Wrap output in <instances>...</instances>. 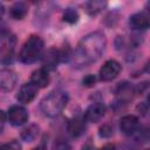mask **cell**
<instances>
[{
    "label": "cell",
    "mask_w": 150,
    "mask_h": 150,
    "mask_svg": "<svg viewBox=\"0 0 150 150\" xmlns=\"http://www.w3.org/2000/svg\"><path fill=\"white\" fill-rule=\"evenodd\" d=\"M63 21L70 23V25H74L79 21V13L75 8H67L63 13Z\"/></svg>",
    "instance_id": "obj_20"
},
{
    "label": "cell",
    "mask_w": 150,
    "mask_h": 150,
    "mask_svg": "<svg viewBox=\"0 0 150 150\" xmlns=\"http://www.w3.org/2000/svg\"><path fill=\"white\" fill-rule=\"evenodd\" d=\"M1 117H2V120H1V131H2L4 130V125L6 123V112L5 111H1Z\"/></svg>",
    "instance_id": "obj_25"
},
{
    "label": "cell",
    "mask_w": 150,
    "mask_h": 150,
    "mask_svg": "<svg viewBox=\"0 0 150 150\" xmlns=\"http://www.w3.org/2000/svg\"><path fill=\"white\" fill-rule=\"evenodd\" d=\"M1 150H21V145L18 141H12L1 146Z\"/></svg>",
    "instance_id": "obj_22"
},
{
    "label": "cell",
    "mask_w": 150,
    "mask_h": 150,
    "mask_svg": "<svg viewBox=\"0 0 150 150\" xmlns=\"http://www.w3.org/2000/svg\"><path fill=\"white\" fill-rule=\"evenodd\" d=\"M145 9H146V12H148V13H150V1H149V2H146V5H145Z\"/></svg>",
    "instance_id": "obj_29"
},
{
    "label": "cell",
    "mask_w": 150,
    "mask_h": 150,
    "mask_svg": "<svg viewBox=\"0 0 150 150\" xmlns=\"http://www.w3.org/2000/svg\"><path fill=\"white\" fill-rule=\"evenodd\" d=\"M107 46L105 35L101 32H93L86 35L77 45L74 54L71 55V61L74 67L81 68L87 67L96 62L103 54Z\"/></svg>",
    "instance_id": "obj_1"
},
{
    "label": "cell",
    "mask_w": 150,
    "mask_h": 150,
    "mask_svg": "<svg viewBox=\"0 0 150 150\" xmlns=\"http://www.w3.org/2000/svg\"><path fill=\"white\" fill-rule=\"evenodd\" d=\"M100 136L101 137H103V138H109V137H111L112 136V134H114V130H112V128L109 125V124H104V125H102L101 128H100Z\"/></svg>",
    "instance_id": "obj_21"
},
{
    "label": "cell",
    "mask_w": 150,
    "mask_h": 150,
    "mask_svg": "<svg viewBox=\"0 0 150 150\" xmlns=\"http://www.w3.org/2000/svg\"><path fill=\"white\" fill-rule=\"evenodd\" d=\"M18 76L11 69H1L0 71V87L2 91H11L16 84Z\"/></svg>",
    "instance_id": "obj_10"
},
{
    "label": "cell",
    "mask_w": 150,
    "mask_h": 150,
    "mask_svg": "<svg viewBox=\"0 0 150 150\" xmlns=\"http://www.w3.org/2000/svg\"><path fill=\"white\" fill-rule=\"evenodd\" d=\"M105 114V107L103 103H100V102H96V103H93L90 104L86 112H84V118L86 121L88 122H91V123H95V122H98Z\"/></svg>",
    "instance_id": "obj_8"
},
{
    "label": "cell",
    "mask_w": 150,
    "mask_h": 150,
    "mask_svg": "<svg viewBox=\"0 0 150 150\" xmlns=\"http://www.w3.org/2000/svg\"><path fill=\"white\" fill-rule=\"evenodd\" d=\"M14 46H15V36L11 32L2 30L1 33V62L8 63L12 61L13 53H14Z\"/></svg>",
    "instance_id": "obj_4"
},
{
    "label": "cell",
    "mask_w": 150,
    "mask_h": 150,
    "mask_svg": "<svg viewBox=\"0 0 150 150\" xmlns=\"http://www.w3.org/2000/svg\"><path fill=\"white\" fill-rule=\"evenodd\" d=\"M33 150H47V149H46V148H45L43 145H39V146H36V148H34Z\"/></svg>",
    "instance_id": "obj_28"
},
{
    "label": "cell",
    "mask_w": 150,
    "mask_h": 150,
    "mask_svg": "<svg viewBox=\"0 0 150 150\" xmlns=\"http://www.w3.org/2000/svg\"><path fill=\"white\" fill-rule=\"evenodd\" d=\"M132 93H134V88L129 84V83H121L118 86V90L117 94L122 97L123 101H128L132 97Z\"/></svg>",
    "instance_id": "obj_19"
},
{
    "label": "cell",
    "mask_w": 150,
    "mask_h": 150,
    "mask_svg": "<svg viewBox=\"0 0 150 150\" xmlns=\"http://www.w3.org/2000/svg\"><path fill=\"white\" fill-rule=\"evenodd\" d=\"M38 87L34 86L32 82H28V83H25L20 87L19 91H18V95H16V98L19 102L23 103V104H27V103H30L35 96H36V93H38Z\"/></svg>",
    "instance_id": "obj_7"
},
{
    "label": "cell",
    "mask_w": 150,
    "mask_h": 150,
    "mask_svg": "<svg viewBox=\"0 0 150 150\" xmlns=\"http://www.w3.org/2000/svg\"><path fill=\"white\" fill-rule=\"evenodd\" d=\"M52 150H70V145L66 141H57L54 143Z\"/></svg>",
    "instance_id": "obj_24"
},
{
    "label": "cell",
    "mask_w": 150,
    "mask_h": 150,
    "mask_svg": "<svg viewBox=\"0 0 150 150\" xmlns=\"http://www.w3.org/2000/svg\"><path fill=\"white\" fill-rule=\"evenodd\" d=\"M121 64L116 60H108L103 63V66L100 69V79L104 82L111 81L118 76L121 73Z\"/></svg>",
    "instance_id": "obj_5"
},
{
    "label": "cell",
    "mask_w": 150,
    "mask_h": 150,
    "mask_svg": "<svg viewBox=\"0 0 150 150\" xmlns=\"http://www.w3.org/2000/svg\"><path fill=\"white\" fill-rule=\"evenodd\" d=\"M86 118L82 117H74L68 122V132L73 137L81 136L86 130Z\"/></svg>",
    "instance_id": "obj_14"
},
{
    "label": "cell",
    "mask_w": 150,
    "mask_h": 150,
    "mask_svg": "<svg viewBox=\"0 0 150 150\" xmlns=\"http://www.w3.org/2000/svg\"><path fill=\"white\" fill-rule=\"evenodd\" d=\"M59 61H61V55H60V50L55 49V48H50L48 49L45 55L42 56V64H43V69L48 70V69H54L56 67V64L59 63Z\"/></svg>",
    "instance_id": "obj_12"
},
{
    "label": "cell",
    "mask_w": 150,
    "mask_h": 150,
    "mask_svg": "<svg viewBox=\"0 0 150 150\" xmlns=\"http://www.w3.org/2000/svg\"><path fill=\"white\" fill-rule=\"evenodd\" d=\"M135 139L139 143H148L150 142V125H144L137 129L135 132Z\"/></svg>",
    "instance_id": "obj_18"
},
{
    "label": "cell",
    "mask_w": 150,
    "mask_h": 150,
    "mask_svg": "<svg viewBox=\"0 0 150 150\" xmlns=\"http://www.w3.org/2000/svg\"><path fill=\"white\" fill-rule=\"evenodd\" d=\"M95 83H96V76L93 75V74H89V75L84 76L83 80H82V84L84 87H88V88L89 87H93Z\"/></svg>",
    "instance_id": "obj_23"
},
{
    "label": "cell",
    "mask_w": 150,
    "mask_h": 150,
    "mask_svg": "<svg viewBox=\"0 0 150 150\" xmlns=\"http://www.w3.org/2000/svg\"><path fill=\"white\" fill-rule=\"evenodd\" d=\"M30 82L36 86L38 88H46L49 83V75H48V71L43 68L41 69H36L32 73V76H30Z\"/></svg>",
    "instance_id": "obj_13"
},
{
    "label": "cell",
    "mask_w": 150,
    "mask_h": 150,
    "mask_svg": "<svg viewBox=\"0 0 150 150\" xmlns=\"http://www.w3.org/2000/svg\"><path fill=\"white\" fill-rule=\"evenodd\" d=\"M144 71L148 73V74H150V60L145 63V66H144Z\"/></svg>",
    "instance_id": "obj_27"
},
{
    "label": "cell",
    "mask_w": 150,
    "mask_h": 150,
    "mask_svg": "<svg viewBox=\"0 0 150 150\" xmlns=\"http://www.w3.org/2000/svg\"><path fill=\"white\" fill-rule=\"evenodd\" d=\"M101 150H116V148H115V145H112V144H105Z\"/></svg>",
    "instance_id": "obj_26"
},
{
    "label": "cell",
    "mask_w": 150,
    "mask_h": 150,
    "mask_svg": "<svg viewBox=\"0 0 150 150\" xmlns=\"http://www.w3.org/2000/svg\"><path fill=\"white\" fill-rule=\"evenodd\" d=\"M146 100H148V103L150 104V93L148 94V97H146Z\"/></svg>",
    "instance_id": "obj_30"
},
{
    "label": "cell",
    "mask_w": 150,
    "mask_h": 150,
    "mask_svg": "<svg viewBox=\"0 0 150 150\" xmlns=\"http://www.w3.org/2000/svg\"><path fill=\"white\" fill-rule=\"evenodd\" d=\"M39 132H40V128L36 124H30L29 127L23 129V131L21 132V138L25 142H33L39 136Z\"/></svg>",
    "instance_id": "obj_16"
},
{
    "label": "cell",
    "mask_w": 150,
    "mask_h": 150,
    "mask_svg": "<svg viewBox=\"0 0 150 150\" xmlns=\"http://www.w3.org/2000/svg\"><path fill=\"white\" fill-rule=\"evenodd\" d=\"M129 25L132 29L145 30L150 27V16L144 12L135 13L129 19Z\"/></svg>",
    "instance_id": "obj_9"
},
{
    "label": "cell",
    "mask_w": 150,
    "mask_h": 150,
    "mask_svg": "<svg viewBox=\"0 0 150 150\" xmlns=\"http://www.w3.org/2000/svg\"><path fill=\"white\" fill-rule=\"evenodd\" d=\"M43 50V40L38 35H32L23 43L20 52V61L22 63L29 64L35 62L42 54Z\"/></svg>",
    "instance_id": "obj_3"
},
{
    "label": "cell",
    "mask_w": 150,
    "mask_h": 150,
    "mask_svg": "<svg viewBox=\"0 0 150 150\" xmlns=\"http://www.w3.org/2000/svg\"><path fill=\"white\" fill-rule=\"evenodd\" d=\"M107 6L105 1H100V0H94V1H89L86 4V11L89 15H96L98 14L104 7Z\"/></svg>",
    "instance_id": "obj_17"
},
{
    "label": "cell",
    "mask_w": 150,
    "mask_h": 150,
    "mask_svg": "<svg viewBox=\"0 0 150 150\" xmlns=\"http://www.w3.org/2000/svg\"><path fill=\"white\" fill-rule=\"evenodd\" d=\"M68 100L69 97L64 91H52L49 95L42 98V101L40 102V109L43 115L48 117H56L63 111L68 103Z\"/></svg>",
    "instance_id": "obj_2"
},
{
    "label": "cell",
    "mask_w": 150,
    "mask_h": 150,
    "mask_svg": "<svg viewBox=\"0 0 150 150\" xmlns=\"http://www.w3.org/2000/svg\"><path fill=\"white\" fill-rule=\"evenodd\" d=\"M138 118L135 115H125L120 120V129L124 135H132L138 129Z\"/></svg>",
    "instance_id": "obj_11"
},
{
    "label": "cell",
    "mask_w": 150,
    "mask_h": 150,
    "mask_svg": "<svg viewBox=\"0 0 150 150\" xmlns=\"http://www.w3.org/2000/svg\"><path fill=\"white\" fill-rule=\"evenodd\" d=\"M7 118L12 125L19 127L28 121V111L22 105H12L8 109Z\"/></svg>",
    "instance_id": "obj_6"
},
{
    "label": "cell",
    "mask_w": 150,
    "mask_h": 150,
    "mask_svg": "<svg viewBox=\"0 0 150 150\" xmlns=\"http://www.w3.org/2000/svg\"><path fill=\"white\" fill-rule=\"evenodd\" d=\"M28 12V7L25 2L19 1V2H14L11 8H9V15L14 19V20H22L26 14Z\"/></svg>",
    "instance_id": "obj_15"
}]
</instances>
